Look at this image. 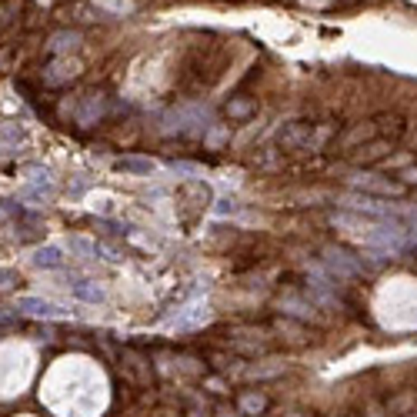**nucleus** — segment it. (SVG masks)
Returning a JSON list of instances; mask_svg holds the SVG:
<instances>
[{
	"instance_id": "5",
	"label": "nucleus",
	"mask_w": 417,
	"mask_h": 417,
	"mask_svg": "<svg viewBox=\"0 0 417 417\" xmlns=\"http://www.w3.org/2000/svg\"><path fill=\"white\" fill-rule=\"evenodd\" d=\"M64 247H57V244H44V247H37L34 251V257H30V264L41 270H60L64 268Z\"/></svg>"
},
{
	"instance_id": "12",
	"label": "nucleus",
	"mask_w": 417,
	"mask_h": 417,
	"mask_svg": "<svg viewBox=\"0 0 417 417\" xmlns=\"http://www.w3.org/2000/svg\"><path fill=\"white\" fill-rule=\"evenodd\" d=\"M364 417H390V414H388V404L367 401V404H364Z\"/></svg>"
},
{
	"instance_id": "8",
	"label": "nucleus",
	"mask_w": 417,
	"mask_h": 417,
	"mask_svg": "<svg viewBox=\"0 0 417 417\" xmlns=\"http://www.w3.org/2000/svg\"><path fill=\"white\" fill-rule=\"evenodd\" d=\"M114 167L120 174H134V177H150L157 170V164L150 157H120V161H114Z\"/></svg>"
},
{
	"instance_id": "15",
	"label": "nucleus",
	"mask_w": 417,
	"mask_h": 417,
	"mask_svg": "<svg viewBox=\"0 0 417 417\" xmlns=\"http://www.w3.org/2000/svg\"><path fill=\"white\" fill-rule=\"evenodd\" d=\"M0 137H7V140H24V131H20V127H3Z\"/></svg>"
},
{
	"instance_id": "4",
	"label": "nucleus",
	"mask_w": 417,
	"mask_h": 417,
	"mask_svg": "<svg viewBox=\"0 0 417 417\" xmlns=\"http://www.w3.org/2000/svg\"><path fill=\"white\" fill-rule=\"evenodd\" d=\"M17 311L30 314V317H64V314H67L60 304L44 300V298H17Z\"/></svg>"
},
{
	"instance_id": "2",
	"label": "nucleus",
	"mask_w": 417,
	"mask_h": 417,
	"mask_svg": "<svg viewBox=\"0 0 417 417\" xmlns=\"http://www.w3.org/2000/svg\"><path fill=\"white\" fill-rule=\"evenodd\" d=\"M324 264H328L337 277H344V281L358 277L360 270H364V264H360L358 257H351V254L341 251V247H328V251H324Z\"/></svg>"
},
{
	"instance_id": "17",
	"label": "nucleus",
	"mask_w": 417,
	"mask_h": 417,
	"mask_svg": "<svg viewBox=\"0 0 417 417\" xmlns=\"http://www.w3.org/2000/svg\"><path fill=\"white\" fill-rule=\"evenodd\" d=\"M10 284H14V274H10V270H7V274H0V287H10Z\"/></svg>"
},
{
	"instance_id": "14",
	"label": "nucleus",
	"mask_w": 417,
	"mask_h": 417,
	"mask_svg": "<svg viewBox=\"0 0 417 417\" xmlns=\"http://www.w3.org/2000/svg\"><path fill=\"white\" fill-rule=\"evenodd\" d=\"M217 214H240V204L231 200V197H221V200H217Z\"/></svg>"
},
{
	"instance_id": "18",
	"label": "nucleus",
	"mask_w": 417,
	"mask_h": 417,
	"mask_svg": "<svg viewBox=\"0 0 417 417\" xmlns=\"http://www.w3.org/2000/svg\"><path fill=\"white\" fill-rule=\"evenodd\" d=\"M404 417H417V411H407V414H404Z\"/></svg>"
},
{
	"instance_id": "16",
	"label": "nucleus",
	"mask_w": 417,
	"mask_h": 417,
	"mask_svg": "<svg viewBox=\"0 0 417 417\" xmlns=\"http://www.w3.org/2000/svg\"><path fill=\"white\" fill-rule=\"evenodd\" d=\"M401 177H404V184H417V170H404Z\"/></svg>"
},
{
	"instance_id": "1",
	"label": "nucleus",
	"mask_w": 417,
	"mask_h": 417,
	"mask_svg": "<svg viewBox=\"0 0 417 417\" xmlns=\"http://www.w3.org/2000/svg\"><path fill=\"white\" fill-rule=\"evenodd\" d=\"M328 137H330V127L294 120V124H284L281 131H277V144L284 150H317V147H324Z\"/></svg>"
},
{
	"instance_id": "6",
	"label": "nucleus",
	"mask_w": 417,
	"mask_h": 417,
	"mask_svg": "<svg viewBox=\"0 0 417 417\" xmlns=\"http://www.w3.org/2000/svg\"><path fill=\"white\" fill-rule=\"evenodd\" d=\"M67 287H71V294H74L77 300H84V304H101V300L107 298L104 287L97 281H87V277H74Z\"/></svg>"
},
{
	"instance_id": "10",
	"label": "nucleus",
	"mask_w": 417,
	"mask_h": 417,
	"mask_svg": "<svg viewBox=\"0 0 417 417\" xmlns=\"http://www.w3.org/2000/svg\"><path fill=\"white\" fill-rule=\"evenodd\" d=\"M240 407L251 411V414H261V411L268 407V397H264V394H244V397H240Z\"/></svg>"
},
{
	"instance_id": "9",
	"label": "nucleus",
	"mask_w": 417,
	"mask_h": 417,
	"mask_svg": "<svg viewBox=\"0 0 417 417\" xmlns=\"http://www.w3.org/2000/svg\"><path fill=\"white\" fill-rule=\"evenodd\" d=\"M374 134H377V120H367V124H358L354 131H347V134H344L341 140H337V147L351 150V147H354V144H360V140H364V144H371V137H374Z\"/></svg>"
},
{
	"instance_id": "13",
	"label": "nucleus",
	"mask_w": 417,
	"mask_h": 417,
	"mask_svg": "<svg viewBox=\"0 0 417 417\" xmlns=\"http://www.w3.org/2000/svg\"><path fill=\"white\" fill-rule=\"evenodd\" d=\"M170 170H174V174H187V177L200 174V167H197V164H187V161H174V164H170Z\"/></svg>"
},
{
	"instance_id": "7",
	"label": "nucleus",
	"mask_w": 417,
	"mask_h": 417,
	"mask_svg": "<svg viewBox=\"0 0 417 417\" xmlns=\"http://www.w3.org/2000/svg\"><path fill=\"white\" fill-rule=\"evenodd\" d=\"M390 147H394V140L390 137H381V140H371V144H364V147L354 154V164H374V161H381V157H388Z\"/></svg>"
},
{
	"instance_id": "3",
	"label": "nucleus",
	"mask_w": 417,
	"mask_h": 417,
	"mask_svg": "<svg viewBox=\"0 0 417 417\" xmlns=\"http://www.w3.org/2000/svg\"><path fill=\"white\" fill-rule=\"evenodd\" d=\"M351 184L360 187V191H374V194H384V197H401L407 191L404 180H384V177H377V174H358Z\"/></svg>"
},
{
	"instance_id": "11",
	"label": "nucleus",
	"mask_w": 417,
	"mask_h": 417,
	"mask_svg": "<svg viewBox=\"0 0 417 417\" xmlns=\"http://www.w3.org/2000/svg\"><path fill=\"white\" fill-rule=\"evenodd\" d=\"M71 251L80 254V257H97V244H90L84 237H71Z\"/></svg>"
},
{
	"instance_id": "19",
	"label": "nucleus",
	"mask_w": 417,
	"mask_h": 417,
	"mask_svg": "<svg viewBox=\"0 0 417 417\" xmlns=\"http://www.w3.org/2000/svg\"><path fill=\"white\" fill-rule=\"evenodd\" d=\"M291 417H311V414H291Z\"/></svg>"
}]
</instances>
